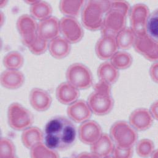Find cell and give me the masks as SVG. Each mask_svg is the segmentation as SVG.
I'll list each match as a JSON object with an SVG mask.
<instances>
[{
	"mask_svg": "<svg viewBox=\"0 0 158 158\" xmlns=\"http://www.w3.org/2000/svg\"><path fill=\"white\" fill-rule=\"evenodd\" d=\"M25 80L23 74L19 70L7 69L2 73L0 81L1 85L8 89L20 88Z\"/></svg>",
	"mask_w": 158,
	"mask_h": 158,
	"instance_id": "obj_20",
	"label": "cell"
},
{
	"mask_svg": "<svg viewBox=\"0 0 158 158\" xmlns=\"http://www.w3.org/2000/svg\"><path fill=\"white\" fill-rule=\"evenodd\" d=\"M56 96L61 104L70 105L78 100L80 91L69 82H63L56 88Z\"/></svg>",
	"mask_w": 158,
	"mask_h": 158,
	"instance_id": "obj_18",
	"label": "cell"
},
{
	"mask_svg": "<svg viewBox=\"0 0 158 158\" xmlns=\"http://www.w3.org/2000/svg\"><path fill=\"white\" fill-rule=\"evenodd\" d=\"M133 147L122 148L115 145L112 155L114 158H131L133 156Z\"/></svg>",
	"mask_w": 158,
	"mask_h": 158,
	"instance_id": "obj_35",
	"label": "cell"
},
{
	"mask_svg": "<svg viewBox=\"0 0 158 158\" xmlns=\"http://www.w3.org/2000/svg\"><path fill=\"white\" fill-rule=\"evenodd\" d=\"M133 61L131 55L125 51H117L110 58V63L118 70L129 68Z\"/></svg>",
	"mask_w": 158,
	"mask_h": 158,
	"instance_id": "obj_27",
	"label": "cell"
},
{
	"mask_svg": "<svg viewBox=\"0 0 158 158\" xmlns=\"http://www.w3.org/2000/svg\"><path fill=\"white\" fill-rule=\"evenodd\" d=\"M110 137L115 145L129 148L133 147L137 143L138 134L127 122L118 121L112 124L110 130Z\"/></svg>",
	"mask_w": 158,
	"mask_h": 158,
	"instance_id": "obj_4",
	"label": "cell"
},
{
	"mask_svg": "<svg viewBox=\"0 0 158 158\" xmlns=\"http://www.w3.org/2000/svg\"><path fill=\"white\" fill-rule=\"evenodd\" d=\"M67 81L80 89H86L93 85V75L89 69L81 63L71 64L66 73Z\"/></svg>",
	"mask_w": 158,
	"mask_h": 158,
	"instance_id": "obj_6",
	"label": "cell"
},
{
	"mask_svg": "<svg viewBox=\"0 0 158 158\" xmlns=\"http://www.w3.org/2000/svg\"><path fill=\"white\" fill-rule=\"evenodd\" d=\"M103 134L101 126L94 120H86L81 123L78 129L80 140L84 144L91 145L97 142Z\"/></svg>",
	"mask_w": 158,
	"mask_h": 158,
	"instance_id": "obj_12",
	"label": "cell"
},
{
	"mask_svg": "<svg viewBox=\"0 0 158 158\" xmlns=\"http://www.w3.org/2000/svg\"><path fill=\"white\" fill-rule=\"evenodd\" d=\"M118 49L115 37L110 35L102 36L95 46L96 54L102 60H110Z\"/></svg>",
	"mask_w": 158,
	"mask_h": 158,
	"instance_id": "obj_14",
	"label": "cell"
},
{
	"mask_svg": "<svg viewBox=\"0 0 158 158\" xmlns=\"http://www.w3.org/2000/svg\"><path fill=\"white\" fill-rule=\"evenodd\" d=\"M136 36L130 27H125L116 35L115 40L119 49L128 50L133 47Z\"/></svg>",
	"mask_w": 158,
	"mask_h": 158,
	"instance_id": "obj_24",
	"label": "cell"
},
{
	"mask_svg": "<svg viewBox=\"0 0 158 158\" xmlns=\"http://www.w3.org/2000/svg\"><path fill=\"white\" fill-rule=\"evenodd\" d=\"M48 40L42 38L38 35L27 47L33 54L40 55L44 53L48 48Z\"/></svg>",
	"mask_w": 158,
	"mask_h": 158,
	"instance_id": "obj_33",
	"label": "cell"
},
{
	"mask_svg": "<svg viewBox=\"0 0 158 158\" xmlns=\"http://www.w3.org/2000/svg\"><path fill=\"white\" fill-rule=\"evenodd\" d=\"M30 102L32 107L38 112L47 110L51 106L52 98L50 94L40 88H35L30 93Z\"/></svg>",
	"mask_w": 158,
	"mask_h": 158,
	"instance_id": "obj_17",
	"label": "cell"
},
{
	"mask_svg": "<svg viewBox=\"0 0 158 158\" xmlns=\"http://www.w3.org/2000/svg\"><path fill=\"white\" fill-rule=\"evenodd\" d=\"M87 103L92 112L98 116L109 114L113 109L114 101L111 95V85L99 81L88 98Z\"/></svg>",
	"mask_w": 158,
	"mask_h": 158,
	"instance_id": "obj_3",
	"label": "cell"
},
{
	"mask_svg": "<svg viewBox=\"0 0 158 158\" xmlns=\"http://www.w3.org/2000/svg\"><path fill=\"white\" fill-rule=\"evenodd\" d=\"M92 114L87 102L81 99L69 105L67 109L68 117L76 123H81L89 119Z\"/></svg>",
	"mask_w": 158,
	"mask_h": 158,
	"instance_id": "obj_15",
	"label": "cell"
},
{
	"mask_svg": "<svg viewBox=\"0 0 158 158\" xmlns=\"http://www.w3.org/2000/svg\"><path fill=\"white\" fill-rule=\"evenodd\" d=\"M158 10L156 9L150 14L147 23V34L158 41Z\"/></svg>",
	"mask_w": 158,
	"mask_h": 158,
	"instance_id": "obj_32",
	"label": "cell"
},
{
	"mask_svg": "<svg viewBox=\"0 0 158 158\" xmlns=\"http://www.w3.org/2000/svg\"><path fill=\"white\" fill-rule=\"evenodd\" d=\"M30 10L31 15L40 21L50 17L53 12L51 5L44 1H38L36 4L30 6Z\"/></svg>",
	"mask_w": 158,
	"mask_h": 158,
	"instance_id": "obj_26",
	"label": "cell"
},
{
	"mask_svg": "<svg viewBox=\"0 0 158 158\" xmlns=\"http://www.w3.org/2000/svg\"><path fill=\"white\" fill-rule=\"evenodd\" d=\"M150 14L149 8L144 4H136L131 8L129 14L130 28L136 36L147 35V23Z\"/></svg>",
	"mask_w": 158,
	"mask_h": 158,
	"instance_id": "obj_7",
	"label": "cell"
},
{
	"mask_svg": "<svg viewBox=\"0 0 158 158\" xmlns=\"http://www.w3.org/2000/svg\"><path fill=\"white\" fill-rule=\"evenodd\" d=\"M48 49L52 56L57 60H61L70 53L71 45L67 40L59 36L49 41Z\"/></svg>",
	"mask_w": 158,
	"mask_h": 158,
	"instance_id": "obj_21",
	"label": "cell"
},
{
	"mask_svg": "<svg viewBox=\"0 0 158 158\" xmlns=\"http://www.w3.org/2000/svg\"><path fill=\"white\" fill-rule=\"evenodd\" d=\"M9 126L14 130L20 131L31 126L34 117L31 112L17 102L12 103L7 110Z\"/></svg>",
	"mask_w": 158,
	"mask_h": 158,
	"instance_id": "obj_5",
	"label": "cell"
},
{
	"mask_svg": "<svg viewBox=\"0 0 158 158\" xmlns=\"http://www.w3.org/2000/svg\"><path fill=\"white\" fill-rule=\"evenodd\" d=\"M127 17L118 10L110 9L104 15L101 29L102 36L116 35L126 27Z\"/></svg>",
	"mask_w": 158,
	"mask_h": 158,
	"instance_id": "obj_8",
	"label": "cell"
},
{
	"mask_svg": "<svg viewBox=\"0 0 158 158\" xmlns=\"http://www.w3.org/2000/svg\"><path fill=\"white\" fill-rule=\"evenodd\" d=\"M154 142L148 139H143L137 142L136 152L142 158H148L152 156L155 149Z\"/></svg>",
	"mask_w": 158,
	"mask_h": 158,
	"instance_id": "obj_30",
	"label": "cell"
},
{
	"mask_svg": "<svg viewBox=\"0 0 158 158\" xmlns=\"http://www.w3.org/2000/svg\"><path fill=\"white\" fill-rule=\"evenodd\" d=\"M38 1H26L25 2L27 3V4H30V6H32V5L36 4Z\"/></svg>",
	"mask_w": 158,
	"mask_h": 158,
	"instance_id": "obj_40",
	"label": "cell"
},
{
	"mask_svg": "<svg viewBox=\"0 0 158 158\" xmlns=\"http://www.w3.org/2000/svg\"><path fill=\"white\" fill-rule=\"evenodd\" d=\"M131 8L130 4L125 1H114L110 2V9L118 10L126 17L129 15Z\"/></svg>",
	"mask_w": 158,
	"mask_h": 158,
	"instance_id": "obj_34",
	"label": "cell"
},
{
	"mask_svg": "<svg viewBox=\"0 0 158 158\" xmlns=\"http://www.w3.org/2000/svg\"><path fill=\"white\" fill-rule=\"evenodd\" d=\"M84 4L83 1H61L59 7L66 17L76 18L80 14Z\"/></svg>",
	"mask_w": 158,
	"mask_h": 158,
	"instance_id": "obj_25",
	"label": "cell"
},
{
	"mask_svg": "<svg viewBox=\"0 0 158 158\" xmlns=\"http://www.w3.org/2000/svg\"><path fill=\"white\" fill-rule=\"evenodd\" d=\"M15 154L16 149L13 142L7 137H1L0 140V157L15 158Z\"/></svg>",
	"mask_w": 158,
	"mask_h": 158,
	"instance_id": "obj_31",
	"label": "cell"
},
{
	"mask_svg": "<svg viewBox=\"0 0 158 158\" xmlns=\"http://www.w3.org/2000/svg\"><path fill=\"white\" fill-rule=\"evenodd\" d=\"M17 28L23 44L28 47L38 35V23L31 15L23 14L17 21Z\"/></svg>",
	"mask_w": 158,
	"mask_h": 158,
	"instance_id": "obj_10",
	"label": "cell"
},
{
	"mask_svg": "<svg viewBox=\"0 0 158 158\" xmlns=\"http://www.w3.org/2000/svg\"><path fill=\"white\" fill-rule=\"evenodd\" d=\"M60 30L63 38L71 44L79 42L84 36L81 25L74 17H63L60 20Z\"/></svg>",
	"mask_w": 158,
	"mask_h": 158,
	"instance_id": "obj_9",
	"label": "cell"
},
{
	"mask_svg": "<svg viewBox=\"0 0 158 158\" xmlns=\"http://www.w3.org/2000/svg\"><path fill=\"white\" fill-rule=\"evenodd\" d=\"M7 2V1H1V2H0L1 7H4V6L6 5Z\"/></svg>",
	"mask_w": 158,
	"mask_h": 158,
	"instance_id": "obj_41",
	"label": "cell"
},
{
	"mask_svg": "<svg viewBox=\"0 0 158 158\" xmlns=\"http://www.w3.org/2000/svg\"><path fill=\"white\" fill-rule=\"evenodd\" d=\"M133 47L135 51L150 61L157 62L158 59V43L147 34L136 36Z\"/></svg>",
	"mask_w": 158,
	"mask_h": 158,
	"instance_id": "obj_11",
	"label": "cell"
},
{
	"mask_svg": "<svg viewBox=\"0 0 158 158\" xmlns=\"http://www.w3.org/2000/svg\"><path fill=\"white\" fill-rule=\"evenodd\" d=\"M109 1H88L81 10V22L90 31L101 29L105 14L110 10Z\"/></svg>",
	"mask_w": 158,
	"mask_h": 158,
	"instance_id": "obj_2",
	"label": "cell"
},
{
	"mask_svg": "<svg viewBox=\"0 0 158 158\" xmlns=\"http://www.w3.org/2000/svg\"><path fill=\"white\" fill-rule=\"evenodd\" d=\"M44 143L54 150H66L74 143L77 130L72 121L66 117L56 116L46 124L44 131Z\"/></svg>",
	"mask_w": 158,
	"mask_h": 158,
	"instance_id": "obj_1",
	"label": "cell"
},
{
	"mask_svg": "<svg viewBox=\"0 0 158 158\" xmlns=\"http://www.w3.org/2000/svg\"><path fill=\"white\" fill-rule=\"evenodd\" d=\"M60 33V20L55 17L50 16L38 23V35L48 42L59 36Z\"/></svg>",
	"mask_w": 158,
	"mask_h": 158,
	"instance_id": "obj_16",
	"label": "cell"
},
{
	"mask_svg": "<svg viewBox=\"0 0 158 158\" xmlns=\"http://www.w3.org/2000/svg\"><path fill=\"white\" fill-rule=\"evenodd\" d=\"M79 157H81V158H83V157H86V158H88V157H89V158H93V157H94V158H96L91 152V153H86V152H85V153H82L81 154H80V155H79Z\"/></svg>",
	"mask_w": 158,
	"mask_h": 158,
	"instance_id": "obj_38",
	"label": "cell"
},
{
	"mask_svg": "<svg viewBox=\"0 0 158 158\" xmlns=\"http://www.w3.org/2000/svg\"><path fill=\"white\" fill-rule=\"evenodd\" d=\"M0 18H1V26H2V25L4 24V19H5V17H4V14L1 12L0 13Z\"/></svg>",
	"mask_w": 158,
	"mask_h": 158,
	"instance_id": "obj_39",
	"label": "cell"
},
{
	"mask_svg": "<svg viewBox=\"0 0 158 158\" xmlns=\"http://www.w3.org/2000/svg\"><path fill=\"white\" fill-rule=\"evenodd\" d=\"M31 158H59L60 155L56 150L48 147L44 142H40L30 149Z\"/></svg>",
	"mask_w": 158,
	"mask_h": 158,
	"instance_id": "obj_29",
	"label": "cell"
},
{
	"mask_svg": "<svg viewBox=\"0 0 158 158\" xmlns=\"http://www.w3.org/2000/svg\"><path fill=\"white\" fill-rule=\"evenodd\" d=\"M21 139L24 147L30 150L35 145L44 142V133L38 127L30 126L23 131Z\"/></svg>",
	"mask_w": 158,
	"mask_h": 158,
	"instance_id": "obj_22",
	"label": "cell"
},
{
	"mask_svg": "<svg viewBox=\"0 0 158 158\" xmlns=\"http://www.w3.org/2000/svg\"><path fill=\"white\" fill-rule=\"evenodd\" d=\"M119 76L118 70L109 61L101 63L98 69V76L99 81L110 85L114 84L118 80Z\"/></svg>",
	"mask_w": 158,
	"mask_h": 158,
	"instance_id": "obj_23",
	"label": "cell"
},
{
	"mask_svg": "<svg viewBox=\"0 0 158 158\" xmlns=\"http://www.w3.org/2000/svg\"><path fill=\"white\" fill-rule=\"evenodd\" d=\"M151 115H152L153 118L158 120V101H155V102H153L151 107H150V109L149 110Z\"/></svg>",
	"mask_w": 158,
	"mask_h": 158,
	"instance_id": "obj_37",
	"label": "cell"
},
{
	"mask_svg": "<svg viewBox=\"0 0 158 158\" xmlns=\"http://www.w3.org/2000/svg\"><path fill=\"white\" fill-rule=\"evenodd\" d=\"M150 75L153 81L155 83L158 82V64L157 62L154 63L150 68Z\"/></svg>",
	"mask_w": 158,
	"mask_h": 158,
	"instance_id": "obj_36",
	"label": "cell"
},
{
	"mask_svg": "<svg viewBox=\"0 0 158 158\" xmlns=\"http://www.w3.org/2000/svg\"><path fill=\"white\" fill-rule=\"evenodd\" d=\"M115 143L110 135L103 133L99 139L91 145V152L96 158H108L113 153Z\"/></svg>",
	"mask_w": 158,
	"mask_h": 158,
	"instance_id": "obj_19",
	"label": "cell"
},
{
	"mask_svg": "<svg viewBox=\"0 0 158 158\" xmlns=\"http://www.w3.org/2000/svg\"><path fill=\"white\" fill-rule=\"evenodd\" d=\"M2 63L7 69L19 70L23 65L24 58L20 52L12 51L4 56Z\"/></svg>",
	"mask_w": 158,
	"mask_h": 158,
	"instance_id": "obj_28",
	"label": "cell"
},
{
	"mask_svg": "<svg viewBox=\"0 0 158 158\" xmlns=\"http://www.w3.org/2000/svg\"><path fill=\"white\" fill-rule=\"evenodd\" d=\"M154 118L148 109L139 108L134 110L129 117V124L137 131H144L150 129Z\"/></svg>",
	"mask_w": 158,
	"mask_h": 158,
	"instance_id": "obj_13",
	"label": "cell"
}]
</instances>
